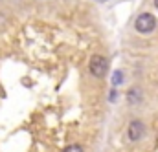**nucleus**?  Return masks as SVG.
<instances>
[{"instance_id": "6e6552de", "label": "nucleus", "mask_w": 158, "mask_h": 152, "mask_svg": "<svg viewBox=\"0 0 158 152\" xmlns=\"http://www.w3.org/2000/svg\"><path fill=\"white\" fill-rule=\"evenodd\" d=\"M96 2H107V0H96Z\"/></svg>"}, {"instance_id": "7ed1b4c3", "label": "nucleus", "mask_w": 158, "mask_h": 152, "mask_svg": "<svg viewBox=\"0 0 158 152\" xmlns=\"http://www.w3.org/2000/svg\"><path fill=\"white\" fill-rule=\"evenodd\" d=\"M143 132H145V126H143V123L142 121H131V125H129V130H127V136H129V141H138L142 136H143Z\"/></svg>"}, {"instance_id": "423d86ee", "label": "nucleus", "mask_w": 158, "mask_h": 152, "mask_svg": "<svg viewBox=\"0 0 158 152\" xmlns=\"http://www.w3.org/2000/svg\"><path fill=\"white\" fill-rule=\"evenodd\" d=\"M63 152H85V150H83L81 145H70V147H66Z\"/></svg>"}, {"instance_id": "0eeeda50", "label": "nucleus", "mask_w": 158, "mask_h": 152, "mask_svg": "<svg viewBox=\"0 0 158 152\" xmlns=\"http://www.w3.org/2000/svg\"><path fill=\"white\" fill-rule=\"evenodd\" d=\"M155 6H156V7H158V0H155Z\"/></svg>"}, {"instance_id": "f257e3e1", "label": "nucleus", "mask_w": 158, "mask_h": 152, "mask_svg": "<svg viewBox=\"0 0 158 152\" xmlns=\"http://www.w3.org/2000/svg\"><path fill=\"white\" fill-rule=\"evenodd\" d=\"M134 28H136L138 33H143V35L145 33H151L156 28V18L151 13H140L136 17V20H134Z\"/></svg>"}, {"instance_id": "20e7f679", "label": "nucleus", "mask_w": 158, "mask_h": 152, "mask_svg": "<svg viewBox=\"0 0 158 152\" xmlns=\"http://www.w3.org/2000/svg\"><path fill=\"white\" fill-rule=\"evenodd\" d=\"M127 97H129V103L136 105V103H140V101H142V90H140V88H132V90H129Z\"/></svg>"}, {"instance_id": "f03ea898", "label": "nucleus", "mask_w": 158, "mask_h": 152, "mask_svg": "<svg viewBox=\"0 0 158 152\" xmlns=\"http://www.w3.org/2000/svg\"><path fill=\"white\" fill-rule=\"evenodd\" d=\"M88 68H90V74H92V75L101 79V77L107 74V70H109V61H107L103 55H92Z\"/></svg>"}, {"instance_id": "39448f33", "label": "nucleus", "mask_w": 158, "mask_h": 152, "mask_svg": "<svg viewBox=\"0 0 158 152\" xmlns=\"http://www.w3.org/2000/svg\"><path fill=\"white\" fill-rule=\"evenodd\" d=\"M121 82H123V72L118 70V72L112 75V84H114V86H118V84H121Z\"/></svg>"}]
</instances>
